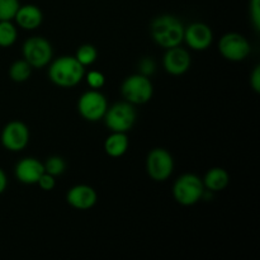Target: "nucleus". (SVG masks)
Here are the masks:
<instances>
[{
    "mask_svg": "<svg viewBox=\"0 0 260 260\" xmlns=\"http://www.w3.org/2000/svg\"><path fill=\"white\" fill-rule=\"evenodd\" d=\"M85 76V68L75 56H60L48 68V78L60 88H74Z\"/></svg>",
    "mask_w": 260,
    "mask_h": 260,
    "instance_id": "nucleus-2",
    "label": "nucleus"
},
{
    "mask_svg": "<svg viewBox=\"0 0 260 260\" xmlns=\"http://www.w3.org/2000/svg\"><path fill=\"white\" fill-rule=\"evenodd\" d=\"M202 182L206 189L211 190L212 193L221 192L230 183V175L222 168H212L206 173Z\"/></svg>",
    "mask_w": 260,
    "mask_h": 260,
    "instance_id": "nucleus-17",
    "label": "nucleus"
},
{
    "mask_svg": "<svg viewBox=\"0 0 260 260\" xmlns=\"http://www.w3.org/2000/svg\"><path fill=\"white\" fill-rule=\"evenodd\" d=\"M218 51L226 60L239 62L248 57L251 47L249 41L243 35L230 32L221 37L220 42H218Z\"/></svg>",
    "mask_w": 260,
    "mask_h": 260,
    "instance_id": "nucleus-9",
    "label": "nucleus"
},
{
    "mask_svg": "<svg viewBox=\"0 0 260 260\" xmlns=\"http://www.w3.org/2000/svg\"><path fill=\"white\" fill-rule=\"evenodd\" d=\"M19 7V0H0V22L14 19Z\"/></svg>",
    "mask_w": 260,
    "mask_h": 260,
    "instance_id": "nucleus-22",
    "label": "nucleus"
},
{
    "mask_svg": "<svg viewBox=\"0 0 260 260\" xmlns=\"http://www.w3.org/2000/svg\"><path fill=\"white\" fill-rule=\"evenodd\" d=\"M22 55L32 69H42L52 60V46L46 38L40 36L30 37L23 43Z\"/></svg>",
    "mask_w": 260,
    "mask_h": 260,
    "instance_id": "nucleus-7",
    "label": "nucleus"
},
{
    "mask_svg": "<svg viewBox=\"0 0 260 260\" xmlns=\"http://www.w3.org/2000/svg\"><path fill=\"white\" fill-rule=\"evenodd\" d=\"M205 185L202 179L192 173L180 175L173 184V197L179 205L193 206L202 200Z\"/></svg>",
    "mask_w": 260,
    "mask_h": 260,
    "instance_id": "nucleus-3",
    "label": "nucleus"
},
{
    "mask_svg": "<svg viewBox=\"0 0 260 260\" xmlns=\"http://www.w3.org/2000/svg\"><path fill=\"white\" fill-rule=\"evenodd\" d=\"M75 58L85 68V66L93 65L98 58V51L93 45H83L78 48L75 53Z\"/></svg>",
    "mask_w": 260,
    "mask_h": 260,
    "instance_id": "nucleus-20",
    "label": "nucleus"
},
{
    "mask_svg": "<svg viewBox=\"0 0 260 260\" xmlns=\"http://www.w3.org/2000/svg\"><path fill=\"white\" fill-rule=\"evenodd\" d=\"M43 169L46 173L58 177L63 174L66 170V162L61 156H50L45 162H43Z\"/></svg>",
    "mask_w": 260,
    "mask_h": 260,
    "instance_id": "nucleus-21",
    "label": "nucleus"
},
{
    "mask_svg": "<svg viewBox=\"0 0 260 260\" xmlns=\"http://www.w3.org/2000/svg\"><path fill=\"white\" fill-rule=\"evenodd\" d=\"M86 83L90 86L91 89H96L99 90L101 88H103L104 84H106V76L101 73V71L91 70L88 74H85Z\"/></svg>",
    "mask_w": 260,
    "mask_h": 260,
    "instance_id": "nucleus-23",
    "label": "nucleus"
},
{
    "mask_svg": "<svg viewBox=\"0 0 260 260\" xmlns=\"http://www.w3.org/2000/svg\"><path fill=\"white\" fill-rule=\"evenodd\" d=\"M128 137L124 132H112L104 141V151L111 157H121L128 150Z\"/></svg>",
    "mask_w": 260,
    "mask_h": 260,
    "instance_id": "nucleus-16",
    "label": "nucleus"
},
{
    "mask_svg": "<svg viewBox=\"0 0 260 260\" xmlns=\"http://www.w3.org/2000/svg\"><path fill=\"white\" fill-rule=\"evenodd\" d=\"M15 22L20 28L27 30H33L38 28L42 23L43 14L40 8L35 4L20 5L14 17Z\"/></svg>",
    "mask_w": 260,
    "mask_h": 260,
    "instance_id": "nucleus-15",
    "label": "nucleus"
},
{
    "mask_svg": "<svg viewBox=\"0 0 260 260\" xmlns=\"http://www.w3.org/2000/svg\"><path fill=\"white\" fill-rule=\"evenodd\" d=\"M136 117L137 113L134 104L128 103V102H119L107 109L103 119L106 126L112 132H124L126 134L134 127Z\"/></svg>",
    "mask_w": 260,
    "mask_h": 260,
    "instance_id": "nucleus-4",
    "label": "nucleus"
},
{
    "mask_svg": "<svg viewBox=\"0 0 260 260\" xmlns=\"http://www.w3.org/2000/svg\"><path fill=\"white\" fill-rule=\"evenodd\" d=\"M0 140L8 151L19 152L24 150L29 142V128L23 122L12 121L4 126Z\"/></svg>",
    "mask_w": 260,
    "mask_h": 260,
    "instance_id": "nucleus-10",
    "label": "nucleus"
},
{
    "mask_svg": "<svg viewBox=\"0 0 260 260\" xmlns=\"http://www.w3.org/2000/svg\"><path fill=\"white\" fill-rule=\"evenodd\" d=\"M156 70V65H155V61L151 57L142 58L140 61V74L145 76H151L152 74Z\"/></svg>",
    "mask_w": 260,
    "mask_h": 260,
    "instance_id": "nucleus-26",
    "label": "nucleus"
},
{
    "mask_svg": "<svg viewBox=\"0 0 260 260\" xmlns=\"http://www.w3.org/2000/svg\"><path fill=\"white\" fill-rule=\"evenodd\" d=\"M150 33L156 45L162 48L177 47L183 42L184 24L174 15L164 14L156 17L150 25Z\"/></svg>",
    "mask_w": 260,
    "mask_h": 260,
    "instance_id": "nucleus-1",
    "label": "nucleus"
},
{
    "mask_svg": "<svg viewBox=\"0 0 260 260\" xmlns=\"http://www.w3.org/2000/svg\"><path fill=\"white\" fill-rule=\"evenodd\" d=\"M121 93L126 102L131 104H145L152 98L154 86L149 76L134 74L124 79L121 86Z\"/></svg>",
    "mask_w": 260,
    "mask_h": 260,
    "instance_id": "nucleus-5",
    "label": "nucleus"
},
{
    "mask_svg": "<svg viewBox=\"0 0 260 260\" xmlns=\"http://www.w3.org/2000/svg\"><path fill=\"white\" fill-rule=\"evenodd\" d=\"M249 15L250 22L256 32L260 30V0H250L249 3Z\"/></svg>",
    "mask_w": 260,
    "mask_h": 260,
    "instance_id": "nucleus-24",
    "label": "nucleus"
},
{
    "mask_svg": "<svg viewBox=\"0 0 260 260\" xmlns=\"http://www.w3.org/2000/svg\"><path fill=\"white\" fill-rule=\"evenodd\" d=\"M190 63H192V60H190L189 52L179 46L168 48L164 58H162V66H164L165 71L174 76H179L187 73L190 68Z\"/></svg>",
    "mask_w": 260,
    "mask_h": 260,
    "instance_id": "nucleus-12",
    "label": "nucleus"
},
{
    "mask_svg": "<svg viewBox=\"0 0 260 260\" xmlns=\"http://www.w3.org/2000/svg\"><path fill=\"white\" fill-rule=\"evenodd\" d=\"M37 184H38V187H40L42 190L50 192V190H52L53 188H55L56 177H53V175L48 174V173L45 172L42 175H41L40 179H38Z\"/></svg>",
    "mask_w": 260,
    "mask_h": 260,
    "instance_id": "nucleus-25",
    "label": "nucleus"
},
{
    "mask_svg": "<svg viewBox=\"0 0 260 260\" xmlns=\"http://www.w3.org/2000/svg\"><path fill=\"white\" fill-rule=\"evenodd\" d=\"M7 185H8V179H7V175H5L4 170L0 168V194L7 189Z\"/></svg>",
    "mask_w": 260,
    "mask_h": 260,
    "instance_id": "nucleus-28",
    "label": "nucleus"
},
{
    "mask_svg": "<svg viewBox=\"0 0 260 260\" xmlns=\"http://www.w3.org/2000/svg\"><path fill=\"white\" fill-rule=\"evenodd\" d=\"M107 109H108L107 98L103 93L96 89L85 91L79 98L78 111L80 116L88 122H96L103 119Z\"/></svg>",
    "mask_w": 260,
    "mask_h": 260,
    "instance_id": "nucleus-8",
    "label": "nucleus"
},
{
    "mask_svg": "<svg viewBox=\"0 0 260 260\" xmlns=\"http://www.w3.org/2000/svg\"><path fill=\"white\" fill-rule=\"evenodd\" d=\"M45 173L43 162L36 157H24L15 165L14 174L17 179L23 184H37L41 175Z\"/></svg>",
    "mask_w": 260,
    "mask_h": 260,
    "instance_id": "nucleus-14",
    "label": "nucleus"
},
{
    "mask_svg": "<svg viewBox=\"0 0 260 260\" xmlns=\"http://www.w3.org/2000/svg\"><path fill=\"white\" fill-rule=\"evenodd\" d=\"M146 172L155 182H165L174 172V159L167 149L156 147L146 157Z\"/></svg>",
    "mask_w": 260,
    "mask_h": 260,
    "instance_id": "nucleus-6",
    "label": "nucleus"
},
{
    "mask_svg": "<svg viewBox=\"0 0 260 260\" xmlns=\"http://www.w3.org/2000/svg\"><path fill=\"white\" fill-rule=\"evenodd\" d=\"M66 201L75 210L86 211L95 206L98 196L90 185L78 184L69 189V192L66 193Z\"/></svg>",
    "mask_w": 260,
    "mask_h": 260,
    "instance_id": "nucleus-13",
    "label": "nucleus"
},
{
    "mask_svg": "<svg viewBox=\"0 0 260 260\" xmlns=\"http://www.w3.org/2000/svg\"><path fill=\"white\" fill-rule=\"evenodd\" d=\"M18 30L10 20L0 22V47H10L15 43Z\"/></svg>",
    "mask_w": 260,
    "mask_h": 260,
    "instance_id": "nucleus-19",
    "label": "nucleus"
},
{
    "mask_svg": "<svg viewBox=\"0 0 260 260\" xmlns=\"http://www.w3.org/2000/svg\"><path fill=\"white\" fill-rule=\"evenodd\" d=\"M188 46L194 51H205L212 45L213 32L206 23L194 22L184 27V37Z\"/></svg>",
    "mask_w": 260,
    "mask_h": 260,
    "instance_id": "nucleus-11",
    "label": "nucleus"
},
{
    "mask_svg": "<svg viewBox=\"0 0 260 260\" xmlns=\"http://www.w3.org/2000/svg\"><path fill=\"white\" fill-rule=\"evenodd\" d=\"M32 66L23 58V60L14 61L9 68V78L14 83H24L30 78Z\"/></svg>",
    "mask_w": 260,
    "mask_h": 260,
    "instance_id": "nucleus-18",
    "label": "nucleus"
},
{
    "mask_svg": "<svg viewBox=\"0 0 260 260\" xmlns=\"http://www.w3.org/2000/svg\"><path fill=\"white\" fill-rule=\"evenodd\" d=\"M250 85L254 89L255 93L260 91V66H255V69L253 70L250 75Z\"/></svg>",
    "mask_w": 260,
    "mask_h": 260,
    "instance_id": "nucleus-27",
    "label": "nucleus"
}]
</instances>
